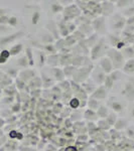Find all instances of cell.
<instances>
[{"mask_svg": "<svg viewBox=\"0 0 134 151\" xmlns=\"http://www.w3.org/2000/svg\"><path fill=\"white\" fill-rule=\"evenodd\" d=\"M40 11H35L32 15V18H31V20H32V24H35H35H37L38 21H40Z\"/></svg>", "mask_w": 134, "mask_h": 151, "instance_id": "cell-10", "label": "cell"}, {"mask_svg": "<svg viewBox=\"0 0 134 151\" xmlns=\"http://www.w3.org/2000/svg\"><path fill=\"white\" fill-rule=\"evenodd\" d=\"M53 75L55 76V78H57L58 80H64V73L62 72V70L55 68V69H53Z\"/></svg>", "mask_w": 134, "mask_h": 151, "instance_id": "cell-8", "label": "cell"}, {"mask_svg": "<svg viewBox=\"0 0 134 151\" xmlns=\"http://www.w3.org/2000/svg\"><path fill=\"white\" fill-rule=\"evenodd\" d=\"M71 106H72L73 108H77V107L79 106V100L73 99V100H72V102H71Z\"/></svg>", "mask_w": 134, "mask_h": 151, "instance_id": "cell-18", "label": "cell"}, {"mask_svg": "<svg viewBox=\"0 0 134 151\" xmlns=\"http://www.w3.org/2000/svg\"><path fill=\"white\" fill-rule=\"evenodd\" d=\"M103 40H101L99 43H97L96 45L93 48V50H92V58H98L99 57V52L101 50V47H103Z\"/></svg>", "mask_w": 134, "mask_h": 151, "instance_id": "cell-5", "label": "cell"}, {"mask_svg": "<svg viewBox=\"0 0 134 151\" xmlns=\"http://www.w3.org/2000/svg\"><path fill=\"white\" fill-rule=\"evenodd\" d=\"M66 151H78L75 147H68L67 149H66Z\"/></svg>", "mask_w": 134, "mask_h": 151, "instance_id": "cell-21", "label": "cell"}, {"mask_svg": "<svg viewBox=\"0 0 134 151\" xmlns=\"http://www.w3.org/2000/svg\"><path fill=\"white\" fill-rule=\"evenodd\" d=\"M8 22L11 24V25H15L16 24V22H17V20H16V18L15 17H12V18H10L8 20Z\"/></svg>", "mask_w": 134, "mask_h": 151, "instance_id": "cell-20", "label": "cell"}, {"mask_svg": "<svg viewBox=\"0 0 134 151\" xmlns=\"http://www.w3.org/2000/svg\"><path fill=\"white\" fill-rule=\"evenodd\" d=\"M112 84H113V81H112V79L110 78V76L109 77H106L105 79V85L107 88H112Z\"/></svg>", "mask_w": 134, "mask_h": 151, "instance_id": "cell-14", "label": "cell"}, {"mask_svg": "<svg viewBox=\"0 0 134 151\" xmlns=\"http://www.w3.org/2000/svg\"><path fill=\"white\" fill-rule=\"evenodd\" d=\"M9 55H10V52H7V50H3L1 53V55H0V63H5L7 58L9 57Z\"/></svg>", "mask_w": 134, "mask_h": 151, "instance_id": "cell-11", "label": "cell"}, {"mask_svg": "<svg viewBox=\"0 0 134 151\" xmlns=\"http://www.w3.org/2000/svg\"><path fill=\"white\" fill-rule=\"evenodd\" d=\"M126 123L124 120H118L117 121V123H116V125H115V127L117 129H121V128H124V125H126Z\"/></svg>", "mask_w": 134, "mask_h": 151, "instance_id": "cell-13", "label": "cell"}, {"mask_svg": "<svg viewBox=\"0 0 134 151\" xmlns=\"http://www.w3.org/2000/svg\"><path fill=\"white\" fill-rule=\"evenodd\" d=\"M124 94L126 95V97L129 100H133L134 99V87L130 83H127L125 85V91H124Z\"/></svg>", "mask_w": 134, "mask_h": 151, "instance_id": "cell-3", "label": "cell"}, {"mask_svg": "<svg viewBox=\"0 0 134 151\" xmlns=\"http://www.w3.org/2000/svg\"><path fill=\"white\" fill-rule=\"evenodd\" d=\"M75 42H76V38H75L74 36H73V35L68 36V38H67V43H71L70 45H74Z\"/></svg>", "mask_w": 134, "mask_h": 151, "instance_id": "cell-17", "label": "cell"}, {"mask_svg": "<svg viewBox=\"0 0 134 151\" xmlns=\"http://www.w3.org/2000/svg\"><path fill=\"white\" fill-rule=\"evenodd\" d=\"M101 67L102 69H104L106 73H110L112 70V62L110 58H104L101 60Z\"/></svg>", "mask_w": 134, "mask_h": 151, "instance_id": "cell-2", "label": "cell"}, {"mask_svg": "<svg viewBox=\"0 0 134 151\" xmlns=\"http://www.w3.org/2000/svg\"><path fill=\"white\" fill-rule=\"evenodd\" d=\"M93 106H94V109H97L98 103H97V101H95V100H91V101H90V107H91V109H93Z\"/></svg>", "mask_w": 134, "mask_h": 151, "instance_id": "cell-19", "label": "cell"}, {"mask_svg": "<svg viewBox=\"0 0 134 151\" xmlns=\"http://www.w3.org/2000/svg\"><path fill=\"white\" fill-rule=\"evenodd\" d=\"M21 48H22V45H15V47H13L11 48L10 53H11V55H17V53L21 50Z\"/></svg>", "mask_w": 134, "mask_h": 151, "instance_id": "cell-12", "label": "cell"}, {"mask_svg": "<svg viewBox=\"0 0 134 151\" xmlns=\"http://www.w3.org/2000/svg\"><path fill=\"white\" fill-rule=\"evenodd\" d=\"M52 10L53 13H58V12H61L63 10V7L61 4L57 3V2H55V3L52 4Z\"/></svg>", "mask_w": 134, "mask_h": 151, "instance_id": "cell-9", "label": "cell"}, {"mask_svg": "<svg viewBox=\"0 0 134 151\" xmlns=\"http://www.w3.org/2000/svg\"><path fill=\"white\" fill-rule=\"evenodd\" d=\"M26 52H27V57H28V62H29V64H30L31 65H33V58H32V55H31V50H29V48H27L26 50Z\"/></svg>", "mask_w": 134, "mask_h": 151, "instance_id": "cell-16", "label": "cell"}, {"mask_svg": "<svg viewBox=\"0 0 134 151\" xmlns=\"http://www.w3.org/2000/svg\"><path fill=\"white\" fill-rule=\"evenodd\" d=\"M106 96V92H105V89L104 88H99L96 92L93 94V97L94 98H98V99H102V98H105Z\"/></svg>", "mask_w": 134, "mask_h": 151, "instance_id": "cell-7", "label": "cell"}, {"mask_svg": "<svg viewBox=\"0 0 134 151\" xmlns=\"http://www.w3.org/2000/svg\"><path fill=\"white\" fill-rule=\"evenodd\" d=\"M109 104H110L111 108L113 109V110L115 111V112H121V111H122L123 106L121 105L120 102H118L117 100H115L114 98L111 99V101L109 102Z\"/></svg>", "mask_w": 134, "mask_h": 151, "instance_id": "cell-4", "label": "cell"}, {"mask_svg": "<svg viewBox=\"0 0 134 151\" xmlns=\"http://www.w3.org/2000/svg\"><path fill=\"white\" fill-rule=\"evenodd\" d=\"M132 116L134 117V108H133V110H132Z\"/></svg>", "mask_w": 134, "mask_h": 151, "instance_id": "cell-22", "label": "cell"}, {"mask_svg": "<svg viewBox=\"0 0 134 151\" xmlns=\"http://www.w3.org/2000/svg\"><path fill=\"white\" fill-rule=\"evenodd\" d=\"M98 113L101 117H106L107 116V109L105 108V107H101Z\"/></svg>", "mask_w": 134, "mask_h": 151, "instance_id": "cell-15", "label": "cell"}, {"mask_svg": "<svg viewBox=\"0 0 134 151\" xmlns=\"http://www.w3.org/2000/svg\"><path fill=\"white\" fill-rule=\"evenodd\" d=\"M110 53H109V57L111 55V58H112V60H113V65H114V67H117V63L118 64H121V63L123 62V55H121L120 52H116V50H112L111 52H109Z\"/></svg>", "mask_w": 134, "mask_h": 151, "instance_id": "cell-1", "label": "cell"}, {"mask_svg": "<svg viewBox=\"0 0 134 151\" xmlns=\"http://www.w3.org/2000/svg\"><path fill=\"white\" fill-rule=\"evenodd\" d=\"M123 70H124V72H125V73H129V74L134 73V60H128V62L125 64V65H124Z\"/></svg>", "mask_w": 134, "mask_h": 151, "instance_id": "cell-6", "label": "cell"}]
</instances>
